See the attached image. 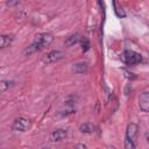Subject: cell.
Instances as JSON below:
<instances>
[{"label": "cell", "instance_id": "cell-1", "mask_svg": "<svg viewBox=\"0 0 149 149\" xmlns=\"http://www.w3.org/2000/svg\"><path fill=\"white\" fill-rule=\"evenodd\" d=\"M54 41V36L49 33H40L35 36L34 38V42L27 47L24 50H23V54L24 55H31L36 51H40L42 49H44L45 47L50 45L51 42Z\"/></svg>", "mask_w": 149, "mask_h": 149}, {"label": "cell", "instance_id": "cell-2", "mask_svg": "<svg viewBox=\"0 0 149 149\" xmlns=\"http://www.w3.org/2000/svg\"><path fill=\"white\" fill-rule=\"evenodd\" d=\"M121 59L123 61L125 64L129 65V66H134L136 64H140L142 62V56L133 50H125L121 55Z\"/></svg>", "mask_w": 149, "mask_h": 149}, {"label": "cell", "instance_id": "cell-3", "mask_svg": "<svg viewBox=\"0 0 149 149\" xmlns=\"http://www.w3.org/2000/svg\"><path fill=\"white\" fill-rule=\"evenodd\" d=\"M30 126H31L30 120H28L26 118H16L13 121L12 128H13V130H16V132H26L30 128Z\"/></svg>", "mask_w": 149, "mask_h": 149}, {"label": "cell", "instance_id": "cell-4", "mask_svg": "<svg viewBox=\"0 0 149 149\" xmlns=\"http://www.w3.org/2000/svg\"><path fill=\"white\" fill-rule=\"evenodd\" d=\"M62 58H63V52L62 51H59V50H52V51L48 52L45 56H43L42 62L45 63V64H49V63L57 62V61H59Z\"/></svg>", "mask_w": 149, "mask_h": 149}, {"label": "cell", "instance_id": "cell-5", "mask_svg": "<svg viewBox=\"0 0 149 149\" xmlns=\"http://www.w3.org/2000/svg\"><path fill=\"white\" fill-rule=\"evenodd\" d=\"M137 102H139V107L142 112L149 113V92H147V91L142 92L139 95Z\"/></svg>", "mask_w": 149, "mask_h": 149}, {"label": "cell", "instance_id": "cell-6", "mask_svg": "<svg viewBox=\"0 0 149 149\" xmlns=\"http://www.w3.org/2000/svg\"><path fill=\"white\" fill-rule=\"evenodd\" d=\"M66 136H68V130L66 129H63V128H59V129H56L52 133H50L49 141L50 142H61Z\"/></svg>", "mask_w": 149, "mask_h": 149}, {"label": "cell", "instance_id": "cell-7", "mask_svg": "<svg viewBox=\"0 0 149 149\" xmlns=\"http://www.w3.org/2000/svg\"><path fill=\"white\" fill-rule=\"evenodd\" d=\"M137 129H139V127H137V125L136 123H129L128 126H127V130H126V137L127 139H129L130 141H133V142H135V140H136V136H137Z\"/></svg>", "mask_w": 149, "mask_h": 149}, {"label": "cell", "instance_id": "cell-8", "mask_svg": "<svg viewBox=\"0 0 149 149\" xmlns=\"http://www.w3.org/2000/svg\"><path fill=\"white\" fill-rule=\"evenodd\" d=\"M87 70H88V66H87L86 62H77V63L72 64V71H74L76 73L83 74V73H86Z\"/></svg>", "mask_w": 149, "mask_h": 149}, {"label": "cell", "instance_id": "cell-9", "mask_svg": "<svg viewBox=\"0 0 149 149\" xmlns=\"http://www.w3.org/2000/svg\"><path fill=\"white\" fill-rule=\"evenodd\" d=\"M80 40H81V37H80V35H79L78 33L71 34V35H69V36L65 38V45L72 47V45H74L76 43H78Z\"/></svg>", "mask_w": 149, "mask_h": 149}, {"label": "cell", "instance_id": "cell-10", "mask_svg": "<svg viewBox=\"0 0 149 149\" xmlns=\"http://www.w3.org/2000/svg\"><path fill=\"white\" fill-rule=\"evenodd\" d=\"M79 130L84 134H92L95 132V126L91 122H85V123H81L79 126Z\"/></svg>", "mask_w": 149, "mask_h": 149}, {"label": "cell", "instance_id": "cell-11", "mask_svg": "<svg viewBox=\"0 0 149 149\" xmlns=\"http://www.w3.org/2000/svg\"><path fill=\"white\" fill-rule=\"evenodd\" d=\"M13 35H7V34H2L0 36V48L1 49H5L7 47H9V44L12 43L13 41Z\"/></svg>", "mask_w": 149, "mask_h": 149}, {"label": "cell", "instance_id": "cell-12", "mask_svg": "<svg viewBox=\"0 0 149 149\" xmlns=\"http://www.w3.org/2000/svg\"><path fill=\"white\" fill-rule=\"evenodd\" d=\"M113 6H114V12H115V14L119 17H125L126 16V13L123 12V9L121 7H119V5H118L116 1H113Z\"/></svg>", "mask_w": 149, "mask_h": 149}, {"label": "cell", "instance_id": "cell-13", "mask_svg": "<svg viewBox=\"0 0 149 149\" xmlns=\"http://www.w3.org/2000/svg\"><path fill=\"white\" fill-rule=\"evenodd\" d=\"M80 44H81V51L83 52H86L90 49V41H88L87 37H81Z\"/></svg>", "mask_w": 149, "mask_h": 149}, {"label": "cell", "instance_id": "cell-14", "mask_svg": "<svg viewBox=\"0 0 149 149\" xmlns=\"http://www.w3.org/2000/svg\"><path fill=\"white\" fill-rule=\"evenodd\" d=\"M12 85H13V81H9V80H1V83H0L1 92H6Z\"/></svg>", "mask_w": 149, "mask_h": 149}, {"label": "cell", "instance_id": "cell-15", "mask_svg": "<svg viewBox=\"0 0 149 149\" xmlns=\"http://www.w3.org/2000/svg\"><path fill=\"white\" fill-rule=\"evenodd\" d=\"M123 146H125V149H135V142L130 141L129 139H125V142H123Z\"/></svg>", "mask_w": 149, "mask_h": 149}, {"label": "cell", "instance_id": "cell-16", "mask_svg": "<svg viewBox=\"0 0 149 149\" xmlns=\"http://www.w3.org/2000/svg\"><path fill=\"white\" fill-rule=\"evenodd\" d=\"M125 73H126V77H127V78H130V79H134V78H135L134 73H132V72H128V71L125 70Z\"/></svg>", "mask_w": 149, "mask_h": 149}, {"label": "cell", "instance_id": "cell-17", "mask_svg": "<svg viewBox=\"0 0 149 149\" xmlns=\"http://www.w3.org/2000/svg\"><path fill=\"white\" fill-rule=\"evenodd\" d=\"M74 149H87V148H86V146H85L84 143H78V144L74 147Z\"/></svg>", "mask_w": 149, "mask_h": 149}, {"label": "cell", "instance_id": "cell-18", "mask_svg": "<svg viewBox=\"0 0 149 149\" xmlns=\"http://www.w3.org/2000/svg\"><path fill=\"white\" fill-rule=\"evenodd\" d=\"M6 3H7V6H15V5H19L20 2L19 1H7Z\"/></svg>", "mask_w": 149, "mask_h": 149}, {"label": "cell", "instance_id": "cell-19", "mask_svg": "<svg viewBox=\"0 0 149 149\" xmlns=\"http://www.w3.org/2000/svg\"><path fill=\"white\" fill-rule=\"evenodd\" d=\"M146 139H147V141L149 143V133H146Z\"/></svg>", "mask_w": 149, "mask_h": 149}, {"label": "cell", "instance_id": "cell-20", "mask_svg": "<svg viewBox=\"0 0 149 149\" xmlns=\"http://www.w3.org/2000/svg\"><path fill=\"white\" fill-rule=\"evenodd\" d=\"M106 149H115V148H114V147H107Z\"/></svg>", "mask_w": 149, "mask_h": 149}]
</instances>
